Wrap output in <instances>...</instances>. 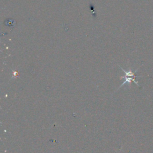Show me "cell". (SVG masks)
I'll list each match as a JSON object with an SVG mask.
<instances>
[{"label": "cell", "instance_id": "cell-1", "mask_svg": "<svg viewBox=\"0 0 153 153\" xmlns=\"http://www.w3.org/2000/svg\"><path fill=\"white\" fill-rule=\"evenodd\" d=\"M120 67L121 68L122 71H123V72H125V76L121 77L120 78H125V81H124V82L123 83V84H122L121 86H120L119 89L121 87L123 86L124 84H126V83H128L129 84H130V83L132 82V81H133V82H134L135 84H136L137 86L140 87V86H139V84L138 81L135 80V78H137V77H142L141 76H136V75H135V73L137 72L139 68H137L136 71H134V72H133V71H132L130 69L129 71H126L123 68H122V67Z\"/></svg>", "mask_w": 153, "mask_h": 153}]
</instances>
